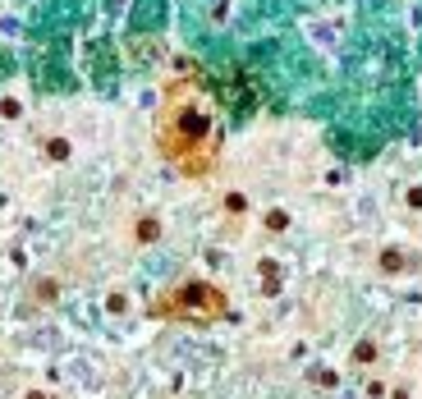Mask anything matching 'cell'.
<instances>
[{"label":"cell","instance_id":"3","mask_svg":"<svg viewBox=\"0 0 422 399\" xmlns=\"http://www.w3.org/2000/svg\"><path fill=\"white\" fill-rule=\"evenodd\" d=\"M46 157H51V161H65V157H70V142H65V138H51V142H46Z\"/></svg>","mask_w":422,"mask_h":399},{"label":"cell","instance_id":"2","mask_svg":"<svg viewBox=\"0 0 422 399\" xmlns=\"http://www.w3.org/2000/svg\"><path fill=\"white\" fill-rule=\"evenodd\" d=\"M133 239H138V243L161 239V220H156V216H143V220H138V235H133Z\"/></svg>","mask_w":422,"mask_h":399},{"label":"cell","instance_id":"1","mask_svg":"<svg viewBox=\"0 0 422 399\" xmlns=\"http://www.w3.org/2000/svg\"><path fill=\"white\" fill-rule=\"evenodd\" d=\"M161 147L174 157V165H184L189 174H202L207 170V152H211V115L198 111V101H189L179 92L170 96V106H165L161 115Z\"/></svg>","mask_w":422,"mask_h":399}]
</instances>
